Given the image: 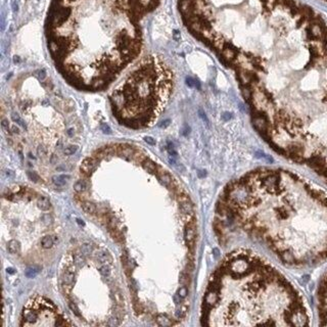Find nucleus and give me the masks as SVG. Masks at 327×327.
Listing matches in <instances>:
<instances>
[{
    "label": "nucleus",
    "mask_w": 327,
    "mask_h": 327,
    "mask_svg": "<svg viewBox=\"0 0 327 327\" xmlns=\"http://www.w3.org/2000/svg\"><path fill=\"white\" fill-rule=\"evenodd\" d=\"M258 57L259 82L240 87L253 127L276 153L327 182V25L300 3Z\"/></svg>",
    "instance_id": "1"
},
{
    "label": "nucleus",
    "mask_w": 327,
    "mask_h": 327,
    "mask_svg": "<svg viewBox=\"0 0 327 327\" xmlns=\"http://www.w3.org/2000/svg\"><path fill=\"white\" fill-rule=\"evenodd\" d=\"M215 230L239 228L283 263L314 266L327 260V192L294 173L261 169L225 187Z\"/></svg>",
    "instance_id": "2"
},
{
    "label": "nucleus",
    "mask_w": 327,
    "mask_h": 327,
    "mask_svg": "<svg viewBox=\"0 0 327 327\" xmlns=\"http://www.w3.org/2000/svg\"><path fill=\"white\" fill-rule=\"evenodd\" d=\"M142 18L127 0H51L45 33L56 69L78 89H103L139 56Z\"/></svg>",
    "instance_id": "3"
},
{
    "label": "nucleus",
    "mask_w": 327,
    "mask_h": 327,
    "mask_svg": "<svg viewBox=\"0 0 327 327\" xmlns=\"http://www.w3.org/2000/svg\"><path fill=\"white\" fill-rule=\"evenodd\" d=\"M218 271L233 282L232 294L202 310L200 321L216 310L208 325L305 326L310 316L300 292L274 267L247 249H237L223 260Z\"/></svg>",
    "instance_id": "4"
},
{
    "label": "nucleus",
    "mask_w": 327,
    "mask_h": 327,
    "mask_svg": "<svg viewBox=\"0 0 327 327\" xmlns=\"http://www.w3.org/2000/svg\"><path fill=\"white\" fill-rule=\"evenodd\" d=\"M173 82L172 71L161 57L144 56L110 94L112 112L128 127L151 125L170 97Z\"/></svg>",
    "instance_id": "5"
},
{
    "label": "nucleus",
    "mask_w": 327,
    "mask_h": 327,
    "mask_svg": "<svg viewBox=\"0 0 327 327\" xmlns=\"http://www.w3.org/2000/svg\"><path fill=\"white\" fill-rule=\"evenodd\" d=\"M127 1L143 16L155 10L161 2V0H127Z\"/></svg>",
    "instance_id": "6"
},
{
    "label": "nucleus",
    "mask_w": 327,
    "mask_h": 327,
    "mask_svg": "<svg viewBox=\"0 0 327 327\" xmlns=\"http://www.w3.org/2000/svg\"><path fill=\"white\" fill-rule=\"evenodd\" d=\"M75 266L74 263L72 265L67 266V268L65 269V271L63 272V282L67 283V284H71L75 281Z\"/></svg>",
    "instance_id": "7"
},
{
    "label": "nucleus",
    "mask_w": 327,
    "mask_h": 327,
    "mask_svg": "<svg viewBox=\"0 0 327 327\" xmlns=\"http://www.w3.org/2000/svg\"><path fill=\"white\" fill-rule=\"evenodd\" d=\"M95 258L98 262L101 264H106V265H112V257L110 253L106 251H98L95 253Z\"/></svg>",
    "instance_id": "8"
},
{
    "label": "nucleus",
    "mask_w": 327,
    "mask_h": 327,
    "mask_svg": "<svg viewBox=\"0 0 327 327\" xmlns=\"http://www.w3.org/2000/svg\"><path fill=\"white\" fill-rule=\"evenodd\" d=\"M88 186H89V181L86 177H83L74 184V189L77 193H83L88 189Z\"/></svg>",
    "instance_id": "9"
},
{
    "label": "nucleus",
    "mask_w": 327,
    "mask_h": 327,
    "mask_svg": "<svg viewBox=\"0 0 327 327\" xmlns=\"http://www.w3.org/2000/svg\"><path fill=\"white\" fill-rule=\"evenodd\" d=\"M37 206L40 208L41 211H48L50 206H51V204H50V202L47 197L41 195V196H38V198H37Z\"/></svg>",
    "instance_id": "10"
},
{
    "label": "nucleus",
    "mask_w": 327,
    "mask_h": 327,
    "mask_svg": "<svg viewBox=\"0 0 327 327\" xmlns=\"http://www.w3.org/2000/svg\"><path fill=\"white\" fill-rule=\"evenodd\" d=\"M7 249L10 253H18L20 251V243L18 240L11 239L7 242Z\"/></svg>",
    "instance_id": "11"
},
{
    "label": "nucleus",
    "mask_w": 327,
    "mask_h": 327,
    "mask_svg": "<svg viewBox=\"0 0 327 327\" xmlns=\"http://www.w3.org/2000/svg\"><path fill=\"white\" fill-rule=\"evenodd\" d=\"M69 178L71 177H69V175H56V176H53V177L51 178V180H52V183L55 186L61 187V186L65 185L67 180L69 179Z\"/></svg>",
    "instance_id": "12"
},
{
    "label": "nucleus",
    "mask_w": 327,
    "mask_h": 327,
    "mask_svg": "<svg viewBox=\"0 0 327 327\" xmlns=\"http://www.w3.org/2000/svg\"><path fill=\"white\" fill-rule=\"evenodd\" d=\"M155 321L159 325L161 326H169V325H172V321L169 318L168 315L166 314H157V317H155Z\"/></svg>",
    "instance_id": "13"
},
{
    "label": "nucleus",
    "mask_w": 327,
    "mask_h": 327,
    "mask_svg": "<svg viewBox=\"0 0 327 327\" xmlns=\"http://www.w3.org/2000/svg\"><path fill=\"white\" fill-rule=\"evenodd\" d=\"M54 243H55V241H54L53 236L46 235V236H44L42 239H41V247H42L43 249H51V247H53Z\"/></svg>",
    "instance_id": "14"
},
{
    "label": "nucleus",
    "mask_w": 327,
    "mask_h": 327,
    "mask_svg": "<svg viewBox=\"0 0 327 327\" xmlns=\"http://www.w3.org/2000/svg\"><path fill=\"white\" fill-rule=\"evenodd\" d=\"M82 208L87 214H95L96 212V206L91 202H82Z\"/></svg>",
    "instance_id": "15"
},
{
    "label": "nucleus",
    "mask_w": 327,
    "mask_h": 327,
    "mask_svg": "<svg viewBox=\"0 0 327 327\" xmlns=\"http://www.w3.org/2000/svg\"><path fill=\"white\" fill-rule=\"evenodd\" d=\"M85 262H86L85 255H84L83 253H75L74 257H73V263L78 267L84 266V265H85Z\"/></svg>",
    "instance_id": "16"
},
{
    "label": "nucleus",
    "mask_w": 327,
    "mask_h": 327,
    "mask_svg": "<svg viewBox=\"0 0 327 327\" xmlns=\"http://www.w3.org/2000/svg\"><path fill=\"white\" fill-rule=\"evenodd\" d=\"M92 251H93V245H91V243H89V242H84L80 247V253H83L84 255H90Z\"/></svg>",
    "instance_id": "17"
},
{
    "label": "nucleus",
    "mask_w": 327,
    "mask_h": 327,
    "mask_svg": "<svg viewBox=\"0 0 327 327\" xmlns=\"http://www.w3.org/2000/svg\"><path fill=\"white\" fill-rule=\"evenodd\" d=\"M40 271V268H38V267H30V268H28L27 270H26V276L29 278H34L35 276L38 274V272Z\"/></svg>",
    "instance_id": "18"
},
{
    "label": "nucleus",
    "mask_w": 327,
    "mask_h": 327,
    "mask_svg": "<svg viewBox=\"0 0 327 327\" xmlns=\"http://www.w3.org/2000/svg\"><path fill=\"white\" fill-rule=\"evenodd\" d=\"M99 273H100L101 275L103 276V277H108V276H110V265L103 264L102 266L99 268Z\"/></svg>",
    "instance_id": "19"
},
{
    "label": "nucleus",
    "mask_w": 327,
    "mask_h": 327,
    "mask_svg": "<svg viewBox=\"0 0 327 327\" xmlns=\"http://www.w3.org/2000/svg\"><path fill=\"white\" fill-rule=\"evenodd\" d=\"M41 219H42L43 224L46 225V226H49V225H51L53 223V218H52V216L50 214H44Z\"/></svg>",
    "instance_id": "20"
},
{
    "label": "nucleus",
    "mask_w": 327,
    "mask_h": 327,
    "mask_svg": "<svg viewBox=\"0 0 327 327\" xmlns=\"http://www.w3.org/2000/svg\"><path fill=\"white\" fill-rule=\"evenodd\" d=\"M177 294L181 296L182 298H185L188 294V289H187V286L185 285H182L181 287H179V289L177 290Z\"/></svg>",
    "instance_id": "21"
},
{
    "label": "nucleus",
    "mask_w": 327,
    "mask_h": 327,
    "mask_svg": "<svg viewBox=\"0 0 327 327\" xmlns=\"http://www.w3.org/2000/svg\"><path fill=\"white\" fill-rule=\"evenodd\" d=\"M120 323H121V318L114 316L110 319H108V325H110V326H116V325H120Z\"/></svg>",
    "instance_id": "22"
},
{
    "label": "nucleus",
    "mask_w": 327,
    "mask_h": 327,
    "mask_svg": "<svg viewBox=\"0 0 327 327\" xmlns=\"http://www.w3.org/2000/svg\"><path fill=\"white\" fill-rule=\"evenodd\" d=\"M69 308H71V310H72L73 312H74L75 314H76L77 316H80V312H79V309L78 307H77V305L75 304L74 302H69Z\"/></svg>",
    "instance_id": "23"
},
{
    "label": "nucleus",
    "mask_w": 327,
    "mask_h": 327,
    "mask_svg": "<svg viewBox=\"0 0 327 327\" xmlns=\"http://www.w3.org/2000/svg\"><path fill=\"white\" fill-rule=\"evenodd\" d=\"M145 140H146V142H148V143H150V144H155V140H153V138H150V137H146Z\"/></svg>",
    "instance_id": "24"
},
{
    "label": "nucleus",
    "mask_w": 327,
    "mask_h": 327,
    "mask_svg": "<svg viewBox=\"0 0 327 327\" xmlns=\"http://www.w3.org/2000/svg\"><path fill=\"white\" fill-rule=\"evenodd\" d=\"M102 129L104 131H103V132L104 133H110V128L108 127V126H102Z\"/></svg>",
    "instance_id": "25"
},
{
    "label": "nucleus",
    "mask_w": 327,
    "mask_h": 327,
    "mask_svg": "<svg viewBox=\"0 0 327 327\" xmlns=\"http://www.w3.org/2000/svg\"><path fill=\"white\" fill-rule=\"evenodd\" d=\"M6 271H7V273H9V274H14V272H16L14 271V269H12V268H7Z\"/></svg>",
    "instance_id": "26"
},
{
    "label": "nucleus",
    "mask_w": 327,
    "mask_h": 327,
    "mask_svg": "<svg viewBox=\"0 0 327 327\" xmlns=\"http://www.w3.org/2000/svg\"><path fill=\"white\" fill-rule=\"evenodd\" d=\"M77 223H78V224H80V225H82V226H84V222L82 221V220L77 219Z\"/></svg>",
    "instance_id": "27"
},
{
    "label": "nucleus",
    "mask_w": 327,
    "mask_h": 327,
    "mask_svg": "<svg viewBox=\"0 0 327 327\" xmlns=\"http://www.w3.org/2000/svg\"><path fill=\"white\" fill-rule=\"evenodd\" d=\"M324 1H326V2H327V0H324Z\"/></svg>",
    "instance_id": "28"
}]
</instances>
